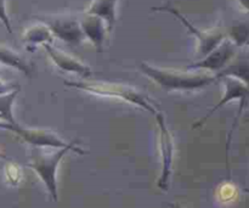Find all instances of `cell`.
<instances>
[{
	"label": "cell",
	"instance_id": "obj_19",
	"mask_svg": "<svg viewBox=\"0 0 249 208\" xmlns=\"http://www.w3.org/2000/svg\"><path fill=\"white\" fill-rule=\"evenodd\" d=\"M168 206H169V208H184V207H181L180 205H178V204H169Z\"/></svg>",
	"mask_w": 249,
	"mask_h": 208
},
{
	"label": "cell",
	"instance_id": "obj_9",
	"mask_svg": "<svg viewBox=\"0 0 249 208\" xmlns=\"http://www.w3.org/2000/svg\"><path fill=\"white\" fill-rule=\"evenodd\" d=\"M232 77L241 80L249 87V54H241L237 58H235L233 62L226 66L216 78Z\"/></svg>",
	"mask_w": 249,
	"mask_h": 208
},
{
	"label": "cell",
	"instance_id": "obj_8",
	"mask_svg": "<svg viewBox=\"0 0 249 208\" xmlns=\"http://www.w3.org/2000/svg\"><path fill=\"white\" fill-rule=\"evenodd\" d=\"M45 48L46 50L49 51V54H50L53 62H55L58 67L62 68V70L68 71V72L78 73V75L84 76V77H88V76L91 75V71H90L89 67L84 66L82 62L75 60V58H73L72 56L66 55V54L62 53V51L51 48L50 45H46V44H45Z\"/></svg>",
	"mask_w": 249,
	"mask_h": 208
},
{
	"label": "cell",
	"instance_id": "obj_14",
	"mask_svg": "<svg viewBox=\"0 0 249 208\" xmlns=\"http://www.w3.org/2000/svg\"><path fill=\"white\" fill-rule=\"evenodd\" d=\"M84 31L97 46L101 45L104 38V27L97 17H90L84 22Z\"/></svg>",
	"mask_w": 249,
	"mask_h": 208
},
{
	"label": "cell",
	"instance_id": "obj_18",
	"mask_svg": "<svg viewBox=\"0 0 249 208\" xmlns=\"http://www.w3.org/2000/svg\"><path fill=\"white\" fill-rule=\"evenodd\" d=\"M16 85H12V84H6V83H4L2 80H0V96L4 94H7V93L12 92V90H16Z\"/></svg>",
	"mask_w": 249,
	"mask_h": 208
},
{
	"label": "cell",
	"instance_id": "obj_7",
	"mask_svg": "<svg viewBox=\"0 0 249 208\" xmlns=\"http://www.w3.org/2000/svg\"><path fill=\"white\" fill-rule=\"evenodd\" d=\"M236 53V46L230 41H224L219 48L214 49L203 61L192 65L190 68H206V70H224L225 66L232 60Z\"/></svg>",
	"mask_w": 249,
	"mask_h": 208
},
{
	"label": "cell",
	"instance_id": "obj_5",
	"mask_svg": "<svg viewBox=\"0 0 249 208\" xmlns=\"http://www.w3.org/2000/svg\"><path fill=\"white\" fill-rule=\"evenodd\" d=\"M0 128L9 129V131L16 133L19 138L23 139L26 143L31 145L41 148V146H49V148L63 149L68 148L72 144H67L60 138L56 133L45 129H32V128H22L18 124H9L0 122Z\"/></svg>",
	"mask_w": 249,
	"mask_h": 208
},
{
	"label": "cell",
	"instance_id": "obj_2",
	"mask_svg": "<svg viewBox=\"0 0 249 208\" xmlns=\"http://www.w3.org/2000/svg\"><path fill=\"white\" fill-rule=\"evenodd\" d=\"M75 151V152L84 155V150L78 148L74 143L68 148L60 149L55 152H44L41 149L36 148L32 150L31 162L28 163V167L32 168L36 174L39 175L43 183L45 184L46 189L50 192L53 201H57V183H56V170H57L60 161L68 151Z\"/></svg>",
	"mask_w": 249,
	"mask_h": 208
},
{
	"label": "cell",
	"instance_id": "obj_13",
	"mask_svg": "<svg viewBox=\"0 0 249 208\" xmlns=\"http://www.w3.org/2000/svg\"><path fill=\"white\" fill-rule=\"evenodd\" d=\"M0 62L5 63L7 66H11V67L17 68V70L22 71L23 73L29 76L31 70H29L28 65L19 57L17 54H15L14 51H11L10 49L4 48V46H0Z\"/></svg>",
	"mask_w": 249,
	"mask_h": 208
},
{
	"label": "cell",
	"instance_id": "obj_10",
	"mask_svg": "<svg viewBox=\"0 0 249 208\" xmlns=\"http://www.w3.org/2000/svg\"><path fill=\"white\" fill-rule=\"evenodd\" d=\"M168 10H169L172 14H174L178 19H181V22H184L185 26H186L190 31L194 32V33L196 34L197 38H198V40H199V43H201V46H199V48H201L202 54H204V55H206V54L212 53V51H213L214 49L219 45V43L223 40V33H220V32H214V33H202V32H199L198 29H196L195 27H192L191 24L186 21V19H184V17H182L179 12L175 11V10H173V9H168Z\"/></svg>",
	"mask_w": 249,
	"mask_h": 208
},
{
	"label": "cell",
	"instance_id": "obj_15",
	"mask_svg": "<svg viewBox=\"0 0 249 208\" xmlns=\"http://www.w3.org/2000/svg\"><path fill=\"white\" fill-rule=\"evenodd\" d=\"M114 2H116V0H97V1L92 5L90 11L105 17V19L109 22V26H112L114 19Z\"/></svg>",
	"mask_w": 249,
	"mask_h": 208
},
{
	"label": "cell",
	"instance_id": "obj_17",
	"mask_svg": "<svg viewBox=\"0 0 249 208\" xmlns=\"http://www.w3.org/2000/svg\"><path fill=\"white\" fill-rule=\"evenodd\" d=\"M0 19L5 23V26L7 27L10 32H11V28H10V22L9 19L6 16V12H5V6H4V0H0Z\"/></svg>",
	"mask_w": 249,
	"mask_h": 208
},
{
	"label": "cell",
	"instance_id": "obj_16",
	"mask_svg": "<svg viewBox=\"0 0 249 208\" xmlns=\"http://www.w3.org/2000/svg\"><path fill=\"white\" fill-rule=\"evenodd\" d=\"M27 40L32 41V43H40V41L50 40V34H49V32L44 27H38V28H33L32 31H29Z\"/></svg>",
	"mask_w": 249,
	"mask_h": 208
},
{
	"label": "cell",
	"instance_id": "obj_12",
	"mask_svg": "<svg viewBox=\"0 0 249 208\" xmlns=\"http://www.w3.org/2000/svg\"><path fill=\"white\" fill-rule=\"evenodd\" d=\"M18 94V89L12 90L0 96V121L9 124H17L15 121L14 113H12V104Z\"/></svg>",
	"mask_w": 249,
	"mask_h": 208
},
{
	"label": "cell",
	"instance_id": "obj_6",
	"mask_svg": "<svg viewBox=\"0 0 249 208\" xmlns=\"http://www.w3.org/2000/svg\"><path fill=\"white\" fill-rule=\"evenodd\" d=\"M156 121H157L158 126H160V152H162V174H160V180H158V187L160 189L165 190L168 188V183H169L170 173H172V163H173V138L170 134L169 129L167 128L165 124V119L160 112L156 113Z\"/></svg>",
	"mask_w": 249,
	"mask_h": 208
},
{
	"label": "cell",
	"instance_id": "obj_4",
	"mask_svg": "<svg viewBox=\"0 0 249 208\" xmlns=\"http://www.w3.org/2000/svg\"><path fill=\"white\" fill-rule=\"evenodd\" d=\"M223 79H224V85H225V94H224V96L221 97L220 101H219L218 104H216L215 106H214L213 109L206 114V117H204L203 119H201L199 122H197L194 127L195 128L201 127L202 124H203L204 122H206L207 119L214 113V112L218 111L219 109H221V107L225 106V105L229 104L230 101H233V100H240V110H238V113L237 116H236V121L232 126V131H231V133L229 134V141H228V145H229V143H230L231 140V135H232V132L233 129H235L236 123H237V119L240 118L241 113H242L243 109H245L246 104H247L249 99V87H247V85H246L243 82H241V80L236 79V78H232V77H224Z\"/></svg>",
	"mask_w": 249,
	"mask_h": 208
},
{
	"label": "cell",
	"instance_id": "obj_1",
	"mask_svg": "<svg viewBox=\"0 0 249 208\" xmlns=\"http://www.w3.org/2000/svg\"><path fill=\"white\" fill-rule=\"evenodd\" d=\"M141 71L146 76L155 80L160 88L165 90H197L201 88L208 87L209 84L216 79V76L209 73L198 72H178V71L162 70V68L153 67V66L142 63Z\"/></svg>",
	"mask_w": 249,
	"mask_h": 208
},
{
	"label": "cell",
	"instance_id": "obj_20",
	"mask_svg": "<svg viewBox=\"0 0 249 208\" xmlns=\"http://www.w3.org/2000/svg\"><path fill=\"white\" fill-rule=\"evenodd\" d=\"M240 1H241V2H242V4H243V5H245V6H246V7H247V9L249 10V0H240Z\"/></svg>",
	"mask_w": 249,
	"mask_h": 208
},
{
	"label": "cell",
	"instance_id": "obj_3",
	"mask_svg": "<svg viewBox=\"0 0 249 208\" xmlns=\"http://www.w3.org/2000/svg\"><path fill=\"white\" fill-rule=\"evenodd\" d=\"M68 87L77 88L79 90L90 93V94L101 95V96H111L117 99L124 100L130 102L131 105L141 107L151 113H157V109L152 105L146 95L141 94L134 88L123 84H113V83H102V82H66Z\"/></svg>",
	"mask_w": 249,
	"mask_h": 208
},
{
	"label": "cell",
	"instance_id": "obj_11",
	"mask_svg": "<svg viewBox=\"0 0 249 208\" xmlns=\"http://www.w3.org/2000/svg\"><path fill=\"white\" fill-rule=\"evenodd\" d=\"M49 24L61 39L72 43H78L82 38V32L78 28L77 23L73 21H66V19H53L49 21Z\"/></svg>",
	"mask_w": 249,
	"mask_h": 208
}]
</instances>
